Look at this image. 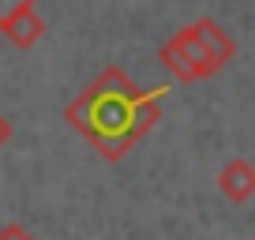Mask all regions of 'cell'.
Masks as SVG:
<instances>
[{"instance_id":"6","label":"cell","mask_w":255,"mask_h":240,"mask_svg":"<svg viewBox=\"0 0 255 240\" xmlns=\"http://www.w3.org/2000/svg\"><path fill=\"white\" fill-rule=\"evenodd\" d=\"M8 139H11V120L0 113V150H4V143H8Z\"/></svg>"},{"instance_id":"3","label":"cell","mask_w":255,"mask_h":240,"mask_svg":"<svg viewBox=\"0 0 255 240\" xmlns=\"http://www.w3.org/2000/svg\"><path fill=\"white\" fill-rule=\"evenodd\" d=\"M0 34H4L15 49L38 45V38L45 34V19L38 15L34 0H11V4H0Z\"/></svg>"},{"instance_id":"4","label":"cell","mask_w":255,"mask_h":240,"mask_svg":"<svg viewBox=\"0 0 255 240\" xmlns=\"http://www.w3.org/2000/svg\"><path fill=\"white\" fill-rule=\"evenodd\" d=\"M218 188H222L225 199L233 203H248L255 195V165L248 158H233L222 165V173H218Z\"/></svg>"},{"instance_id":"5","label":"cell","mask_w":255,"mask_h":240,"mask_svg":"<svg viewBox=\"0 0 255 240\" xmlns=\"http://www.w3.org/2000/svg\"><path fill=\"white\" fill-rule=\"evenodd\" d=\"M0 240H34V233L19 222H8V225H0Z\"/></svg>"},{"instance_id":"1","label":"cell","mask_w":255,"mask_h":240,"mask_svg":"<svg viewBox=\"0 0 255 240\" xmlns=\"http://www.w3.org/2000/svg\"><path fill=\"white\" fill-rule=\"evenodd\" d=\"M161 98H165V87L139 90L124 75V68L109 64L68 102L64 120L105 161H120L161 120Z\"/></svg>"},{"instance_id":"2","label":"cell","mask_w":255,"mask_h":240,"mask_svg":"<svg viewBox=\"0 0 255 240\" xmlns=\"http://www.w3.org/2000/svg\"><path fill=\"white\" fill-rule=\"evenodd\" d=\"M233 56H237V41L214 19H195V23L180 26L158 49V60L180 83H195V79H207V75L222 72Z\"/></svg>"}]
</instances>
